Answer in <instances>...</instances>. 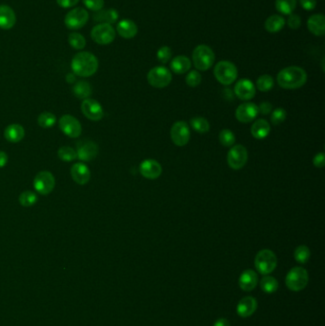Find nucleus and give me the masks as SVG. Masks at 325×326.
Segmentation results:
<instances>
[{
	"label": "nucleus",
	"mask_w": 325,
	"mask_h": 326,
	"mask_svg": "<svg viewBox=\"0 0 325 326\" xmlns=\"http://www.w3.org/2000/svg\"><path fill=\"white\" fill-rule=\"evenodd\" d=\"M56 122V118L50 112H43L37 118V123L42 128H52Z\"/></svg>",
	"instance_id": "obj_34"
},
{
	"label": "nucleus",
	"mask_w": 325,
	"mask_h": 326,
	"mask_svg": "<svg viewBox=\"0 0 325 326\" xmlns=\"http://www.w3.org/2000/svg\"><path fill=\"white\" fill-rule=\"evenodd\" d=\"M285 25V19L280 14H274L269 16L264 23V27L267 32L275 33L282 31Z\"/></svg>",
	"instance_id": "obj_29"
},
{
	"label": "nucleus",
	"mask_w": 325,
	"mask_h": 326,
	"mask_svg": "<svg viewBox=\"0 0 325 326\" xmlns=\"http://www.w3.org/2000/svg\"><path fill=\"white\" fill-rule=\"evenodd\" d=\"M157 57L162 62V64H166L171 58H172V50L168 46H163L162 47L158 53H157Z\"/></svg>",
	"instance_id": "obj_42"
},
{
	"label": "nucleus",
	"mask_w": 325,
	"mask_h": 326,
	"mask_svg": "<svg viewBox=\"0 0 325 326\" xmlns=\"http://www.w3.org/2000/svg\"><path fill=\"white\" fill-rule=\"evenodd\" d=\"M92 39L99 45H108L116 38V31L111 24L100 23L95 26L91 32Z\"/></svg>",
	"instance_id": "obj_8"
},
{
	"label": "nucleus",
	"mask_w": 325,
	"mask_h": 326,
	"mask_svg": "<svg viewBox=\"0 0 325 326\" xmlns=\"http://www.w3.org/2000/svg\"><path fill=\"white\" fill-rule=\"evenodd\" d=\"M287 24L293 30H297L301 27V24H302L301 17L298 14L291 13V14H289V17L287 19Z\"/></svg>",
	"instance_id": "obj_45"
},
{
	"label": "nucleus",
	"mask_w": 325,
	"mask_h": 326,
	"mask_svg": "<svg viewBox=\"0 0 325 326\" xmlns=\"http://www.w3.org/2000/svg\"><path fill=\"white\" fill-rule=\"evenodd\" d=\"M258 307V303L253 297H245L241 299L237 306V312L239 317L247 318L255 313Z\"/></svg>",
	"instance_id": "obj_21"
},
{
	"label": "nucleus",
	"mask_w": 325,
	"mask_h": 326,
	"mask_svg": "<svg viewBox=\"0 0 325 326\" xmlns=\"http://www.w3.org/2000/svg\"><path fill=\"white\" fill-rule=\"evenodd\" d=\"M66 79H67L68 83H73V82L76 81V76L73 74H68L66 76Z\"/></svg>",
	"instance_id": "obj_52"
},
{
	"label": "nucleus",
	"mask_w": 325,
	"mask_h": 326,
	"mask_svg": "<svg viewBox=\"0 0 325 326\" xmlns=\"http://www.w3.org/2000/svg\"><path fill=\"white\" fill-rule=\"evenodd\" d=\"M297 7V0H276V9L282 14H291Z\"/></svg>",
	"instance_id": "obj_31"
},
{
	"label": "nucleus",
	"mask_w": 325,
	"mask_h": 326,
	"mask_svg": "<svg viewBox=\"0 0 325 326\" xmlns=\"http://www.w3.org/2000/svg\"><path fill=\"white\" fill-rule=\"evenodd\" d=\"M235 94L241 100H250L256 95V87L251 80L242 78L235 86Z\"/></svg>",
	"instance_id": "obj_18"
},
{
	"label": "nucleus",
	"mask_w": 325,
	"mask_h": 326,
	"mask_svg": "<svg viewBox=\"0 0 325 326\" xmlns=\"http://www.w3.org/2000/svg\"><path fill=\"white\" fill-rule=\"evenodd\" d=\"M4 137L9 142L17 143L25 137V129L20 124H11L4 131Z\"/></svg>",
	"instance_id": "obj_25"
},
{
	"label": "nucleus",
	"mask_w": 325,
	"mask_h": 326,
	"mask_svg": "<svg viewBox=\"0 0 325 326\" xmlns=\"http://www.w3.org/2000/svg\"><path fill=\"white\" fill-rule=\"evenodd\" d=\"M171 140L176 146H185L190 141V129L185 121H177L171 128Z\"/></svg>",
	"instance_id": "obj_13"
},
{
	"label": "nucleus",
	"mask_w": 325,
	"mask_h": 326,
	"mask_svg": "<svg viewBox=\"0 0 325 326\" xmlns=\"http://www.w3.org/2000/svg\"><path fill=\"white\" fill-rule=\"evenodd\" d=\"M302 7L306 11H312L316 8L317 0H300Z\"/></svg>",
	"instance_id": "obj_48"
},
{
	"label": "nucleus",
	"mask_w": 325,
	"mask_h": 326,
	"mask_svg": "<svg viewBox=\"0 0 325 326\" xmlns=\"http://www.w3.org/2000/svg\"><path fill=\"white\" fill-rule=\"evenodd\" d=\"M313 163L315 166L318 168H323L325 165V153H319L317 154L313 159Z\"/></svg>",
	"instance_id": "obj_47"
},
{
	"label": "nucleus",
	"mask_w": 325,
	"mask_h": 326,
	"mask_svg": "<svg viewBox=\"0 0 325 326\" xmlns=\"http://www.w3.org/2000/svg\"><path fill=\"white\" fill-rule=\"evenodd\" d=\"M117 31L121 37L125 39H131L138 33V26L135 22L130 19L120 20L117 25Z\"/></svg>",
	"instance_id": "obj_23"
},
{
	"label": "nucleus",
	"mask_w": 325,
	"mask_h": 326,
	"mask_svg": "<svg viewBox=\"0 0 325 326\" xmlns=\"http://www.w3.org/2000/svg\"><path fill=\"white\" fill-rule=\"evenodd\" d=\"M248 152L243 145H236L230 149L227 155V163L234 170H239L247 163Z\"/></svg>",
	"instance_id": "obj_11"
},
{
	"label": "nucleus",
	"mask_w": 325,
	"mask_h": 326,
	"mask_svg": "<svg viewBox=\"0 0 325 326\" xmlns=\"http://www.w3.org/2000/svg\"><path fill=\"white\" fill-rule=\"evenodd\" d=\"M71 175L77 184L85 185L91 178V171L85 163H75L71 168Z\"/></svg>",
	"instance_id": "obj_19"
},
{
	"label": "nucleus",
	"mask_w": 325,
	"mask_h": 326,
	"mask_svg": "<svg viewBox=\"0 0 325 326\" xmlns=\"http://www.w3.org/2000/svg\"><path fill=\"white\" fill-rule=\"evenodd\" d=\"M278 83L283 89H299L303 87L307 81V74L303 68L290 66L282 69L277 76Z\"/></svg>",
	"instance_id": "obj_1"
},
{
	"label": "nucleus",
	"mask_w": 325,
	"mask_h": 326,
	"mask_svg": "<svg viewBox=\"0 0 325 326\" xmlns=\"http://www.w3.org/2000/svg\"><path fill=\"white\" fill-rule=\"evenodd\" d=\"M214 75L219 83L223 85H230L238 77V69L234 63L227 60H222L219 61L215 67Z\"/></svg>",
	"instance_id": "obj_4"
},
{
	"label": "nucleus",
	"mask_w": 325,
	"mask_h": 326,
	"mask_svg": "<svg viewBox=\"0 0 325 326\" xmlns=\"http://www.w3.org/2000/svg\"><path fill=\"white\" fill-rule=\"evenodd\" d=\"M71 68L76 76L89 77L95 75L98 69L97 56L89 52H80L72 59Z\"/></svg>",
	"instance_id": "obj_2"
},
{
	"label": "nucleus",
	"mask_w": 325,
	"mask_h": 326,
	"mask_svg": "<svg viewBox=\"0 0 325 326\" xmlns=\"http://www.w3.org/2000/svg\"><path fill=\"white\" fill-rule=\"evenodd\" d=\"M259 115V109L255 103L245 102L240 104L236 110V118L239 122L249 123Z\"/></svg>",
	"instance_id": "obj_15"
},
{
	"label": "nucleus",
	"mask_w": 325,
	"mask_h": 326,
	"mask_svg": "<svg viewBox=\"0 0 325 326\" xmlns=\"http://www.w3.org/2000/svg\"><path fill=\"white\" fill-rule=\"evenodd\" d=\"M58 125L62 133L69 138L76 139L82 133V126L75 117L71 115H64L58 121Z\"/></svg>",
	"instance_id": "obj_12"
},
{
	"label": "nucleus",
	"mask_w": 325,
	"mask_h": 326,
	"mask_svg": "<svg viewBox=\"0 0 325 326\" xmlns=\"http://www.w3.org/2000/svg\"><path fill=\"white\" fill-rule=\"evenodd\" d=\"M274 87V79L269 75H262L257 80V88L261 92H268Z\"/></svg>",
	"instance_id": "obj_39"
},
{
	"label": "nucleus",
	"mask_w": 325,
	"mask_h": 326,
	"mask_svg": "<svg viewBox=\"0 0 325 326\" xmlns=\"http://www.w3.org/2000/svg\"><path fill=\"white\" fill-rule=\"evenodd\" d=\"M310 249L305 246V245H301L299 246L296 250H295V253H294V257H295V260L298 261L299 263H306L307 261H309L310 259Z\"/></svg>",
	"instance_id": "obj_40"
},
{
	"label": "nucleus",
	"mask_w": 325,
	"mask_h": 326,
	"mask_svg": "<svg viewBox=\"0 0 325 326\" xmlns=\"http://www.w3.org/2000/svg\"><path fill=\"white\" fill-rule=\"evenodd\" d=\"M218 141L224 147H232L236 142V136L232 131L224 129L219 133Z\"/></svg>",
	"instance_id": "obj_37"
},
{
	"label": "nucleus",
	"mask_w": 325,
	"mask_h": 326,
	"mask_svg": "<svg viewBox=\"0 0 325 326\" xmlns=\"http://www.w3.org/2000/svg\"><path fill=\"white\" fill-rule=\"evenodd\" d=\"M77 159L82 162H91L97 158L98 154V146L96 142L87 141L78 145L77 148Z\"/></svg>",
	"instance_id": "obj_17"
},
{
	"label": "nucleus",
	"mask_w": 325,
	"mask_h": 326,
	"mask_svg": "<svg viewBox=\"0 0 325 326\" xmlns=\"http://www.w3.org/2000/svg\"><path fill=\"white\" fill-rule=\"evenodd\" d=\"M214 326H230V323L228 322V320L222 318V319H218Z\"/></svg>",
	"instance_id": "obj_51"
},
{
	"label": "nucleus",
	"mask_w": 325,
	"mask_h": 326,
	"mask_svg": "<svg viewBox=\"0 0 325 326\" xmlns=\"http://www.w3.org/2000/svg\"><path fill=\"white\" fill-rule=\"evenodd\" d=\"M271 130V126L267 120H258L251 127V134L256 140L265 139Z\"/></svg>",
	"instance_id": "obj_26"
},
{
	"label": "nucleus",
	"mask_w": 325,
	"mask_h": 326,
	"mask_svg": "<svg viewBox=\"0 0 325 326\" xmlns=\"http://www.w3.org/2000/svg\"><path fill=\"white\" fill-rule=\"evenodd\" d=\"M33 185L38 194L47 196L53 192L55 186L54 174L49 171H41L35 175Z\"/></svg>",
	"instance_id": "obj_9"
},
{
	"label": "nucleus",
	"mask_w": 325,
	"mask_h": 326,
	"mask_svg": "<svg viewBox=\"0 0 325 326\" xmlns=\"http://www.w3.org/2000/svg\"><path fill=\"white\" fill-rule=\"evenodd\" d=\"M215 62V54L207 45H198L193 52V63L198 71L209 70Z\"/></svg>",
	"instance_id": "obj_3"
},
{
	"label": "nucleus",
	"mask_w": 325,
	"mask_h": 326,
	"mask_svg": "<svg viewBox=\"0 0 325 326\" xmlns=\"http://www.w3.org/2000/svg\"><path fill=\"white\" fill-rule=\"evenodd\" d=\"M119 19V11L115 9H108V10H100L94 14V20L100 23L106 24H113L118 21Z\"/></svg>",
	"instance_id": "obj_28"
},
{
	"label": "nucleus",
	"mask_w": 325,
	"mask_h": 326,
	"mask_svg": "<svg viewBox=\"0 0 325 326\" xmlns=\"http://www.w3.org/2000/svg\"><path fill=\"white\" fill-rule=\"evenodd\" d=\"M307 27L308 30L311 33L322 36L325 33V17L323 13H317L313 14L308 18L307 21Z\"/></svg>",
	"instance_id": "obj_22"
},
{
	"label": "nucleus",
	"mask_w": 325,
	"mask_h": 326,
	"mask_svg": "<svg viewBox=\"0 0 325 326\" xmlns=\"http://www.w3.org/2000/svg\"><path fill=\"white\" fill-rule=\"evenodd\" d=\"M147 80L153 87L162 89L167 87L171 83L172 74L167 68L163 66H157L149 71Z\"/></svg>",
	"instance_id": "obj_7"
},
{
	"label": "nucleus",
	"mask_w": 325,
	"mask_h": 326,
	"mask_svg": "<svg viewBox=\"0 0 325 326\" xmlns=\"http://www.w3.org/2000/svg\"><path fill=\"white\" fill-rule=\"evenodd\" d=\"M140 172L147 179H157L162 173V167L155 160H145L140 165Z\"/></svg>",
	"instance_id": "obj_16"
},
{
	"label": "nucleus",
	"mask_w": 325,
	"mask_h": 326,
	"mask_svg": "<svg viewBox=\"0 0 325 326\" xmlns=\"http://www.w3.org/2000/svg\"><path fill=\"white\" fill-rule=\"evenodd\" d=\"M8 155L3 151H0V168H3L8 163Z\"/></svg>",
	"instance_id": "obj_50"
},
{
	"label": "nucleus",
	"mask_w": 325,
	"mask_h": 326,
	"mask_svg": "<svg viewBox=\"0 0 325 326\" xmlns=\"http://www.w3.org/2000/svg\"><path fill=\"white\" fill-rule=\"evenodd\" d=\"M38 196L32 191H25L19 196V203L23 207H31L37 202Z\"/></svg>",
	"instance_id": "obj_38"
},
{
	"label": "nucleus",
	"mask_w": 325,
	"mask_h": 326,
	"mask_svg": "<svg viewBox=\"0 0 325 326\" xmlns=\"http://www.w3.org/2000/svg\"><path fill=\"white\" fill-rule=\"evenodd\" d=\"M16 22L15 12L8 5H0V29L10 30Z\"/></svg>",
	"instance_id": "obj_20"
},
{
	"label": "nucleus",
	"mask_w": 325,
	"mask_h": 326,
	"mask_svg": "<svg viewBox=\"0 0 325 326\" xmlns=\"http://www.w3.org/2000/svg\"><path fill=\"white\" fill-rule=\"evenodd\" d=\"M73 93L75 97L79 99H87L92 95V87L87 81H78L73 87Z\"/></svg>",
	"instance_id": "obj_30"
},
{
	"label": "nucleus",
	"mask_w": 325,
	"mask_h": 326,
	"mask_svg": "<svg viewBox=\"0 0 325 326\" xmlns=\"http://www.w3.org/2000/svg\"><path fill=\"white\" fill-rule=\"evenodd\" d=\"M171 69L174 74L182 75L188 72L192 66L191 60L185 55H177L171 61Z\"/></svg>",
	"instance_id": "obj_27"
},
{
	"label": "nucleus",
	"mask_w": 325,
	"mask_h": 326,
	"mask_svg": "<svg viewBox=\"0 0 325 326\" xmlns=\"http://www.w3.org/2000/svg\"><path fill=\"white\" fill-rule=\"evenodd\" d=\"M287 113L283 108L275 109L272 113L271 122L274 125H279L286 119Z\"/></svg>",
	"instance_id": "obj_43"
},
{
	"label": "nucleus",
	"mask_w": 325,
	"mask_h": 326,
	"mask_svg": "<svg viewBox=\"0 0 325 326\" xmlns=\"http://www.w3.org/2000/svg\"><path fill=\"white\" fill-rule=\"evenodd\" d=\"M82 2L91 11H100L104 6V0H82Z\"/></svg>",
	"instance_id": "obj_44"
},
{
	"label": "nucleus",
	"mask_w": 325,
	"mask_h": 326,
	"mask_svg": "<svg viewBox=\"0 0 325 326\" xmlns=\"http://www.w3.org/2000/svg\"><path fill=\"white\" fill-rule=\"evenodd\" d=\"M57 4L61 7V8H72L75 7L76 4L79 2V0H56Z\"/></svg>",
	"instance_id": "obj_49"
},
{
	"label": "nucleus",
	"mask_w": 325,
	"mask_h": 326,
	"mask_svg": "<svg viewBox=\"0 0 325 326\" xmlns=\"http://www.w3.org/2000/svg\"><path fill=\"white\" fill-rule=\"evenodd\" d=\"M278 260L273 251L269 249L260 250L255 258V266L262 275H267L277 267Z\"/></svg>",
	"instance_id": "obj_6"
},
{
	"label": "nucleus",
	"mask_w": 325,
	"mask_h": 326,
	"mask_svg": "<svg viewBox=\"0 0 325 326\" xmlns=\"http://www.w3.org/2000/svg\"><path fill=\"white\" fill-rule=\"evenodd\" d=\"M260 287H261L262 291L265 293H274L279 288V283L275 278L270 277V276H266V277L262 278V280L260 281Z\"/></svg>",
	"instance_id": "obj_32"
},
{
	"label": "nucleus",
	"mask_w": 325,
	"mask_h": 326,
	"mask_svg": "<svg viewBox=\"0 0 325 326\" xmlns=\"http://www.w3.org/2000/svg\"><path fill=\"white\" fill-rule=\"evenodd\" d=\"M201 75L197 71H191L186 76V84L190 87L195 88L201 83Z\"/></svg>",
	"instance_id": "obj_41"
},
{
	"label": "nucleus",
	"mask_w": 325,
	"mask_h": 326,
	"mask_svg": "<svg viewBox=\"0 0 325 326\" xmlns=\"http://www.w3.org/2000/svg\"><path fill=\"white\" fill-rule=\"evenodd\" d=\"M239 287L244 291H252L258 283V275L254 270H245L243 272L239 280Z\"/></svg>",
	"instance_id": "obj_24"
},
{
	"label": "nucleus",
	"mask_w": 325,
	"mask_h": 326,
	"mask_svg": "<svg viewBox=\"0 0 325 326\" xmlns=\"http://www.w3.org/2000/svg\"><path fill=\"white\" fill-rule=\"evenodd\" d=\"M58 158L65 163H70V162H74L75 160L77 159V154L75 149L68 147V146H63L61 148H59L58 152Z\"/></svg>",
	"instance_id": "obj_36"
},
{
	"label": "nucleus",
	"mask_w": 325,
	"mask_h": 326,
	"mask_svg": "<svg viewBox=\"0 0 325 326\" xmlns=\"http://www.w3.org/2000/svg\"><path fill=\"white\" fill-rule=\"evenodd\" d=\"M89 13L83 8H75L69 11L65 16L66 27L70 30H78L86 25Z\"/></svg>",
	"instance_id": "obj_10"
},
{
	"label": "nucleus",
	"mask_w": 325,
	"mask_h": 326,
	"mask_svg": "<svg viewBox=\"0 0 325 326\" xmlns=\"http://www.w3.org/2000/svg\"><path fill=\"white\" fill-rule=\"evenodd\" d=\"M81 111L88 120L98 121L102 120L104 116V111L101 104L96 99L87 98L84 99L81 104Z\"/></svg>",
	"instance_id": "obj_14"
},
{
	"label": "nucleus",
	"mask_w": 325,
	"mask_h": 326,
	"mask_svg": "<svg viewBox=\"0 0 325 326\" xmlns=\"http://www.w3.org/2000/svg\"><path fill=\"white\" fill-rule=\"evenodd\" d=\"M309 277L308 273L303 268V267H294L290 271L288 272L286 279H285V283L286 286L291 290V291H302L306 287L308 284Z\"/></svg>",
	"instance_id": "obj_5"
},
{
	"label": "nucleus",
	"mask_w": 325,
	"mask_h": 326,
	"mask_svg": "<svg viewBox=\"0 0 325 326\" xmlns=\"http://www.w3.org/2000/svg\"><path fill=\"white\" fill-rule=\"evenodd\" d=\"M258 109H259V113L261 115H268L272 112L273 105L268 101H263L258 106Z\"/></svg>",
	"instance_id": "obj_46"
},
{
	"label": "nucleus",
	"mask_w": 325,
	"mask_h": 326,
	"mask_svg": "<svg viewBox=\"0 0 325 326\" xmlns=\"http://www.w3.org/2000/svg\"><path fill=\"white\" fill-rule=\"evenodd\" d=\"M191 126L199 134H206L210 130V123L202 117H195L191 120Z\"/></svg>",
	"instance_id": "obj_33"
},
{
	"label": "nucleus",
	"mask_w": 325,
	"mask_h": 326,
	"mask_svg": "<svg viewBox=\"0 0 325 326\" xmlns=\"http://www.w3.org/2000/svg\"><path fill=\"white\" fill-rule=\"evenodd\" d=\"M69 44L76 50H82L86 46L85 37L79 33H71L68 36Z\"/></svg>",
	"instance_id": "obj_35"
}]
</instances>
